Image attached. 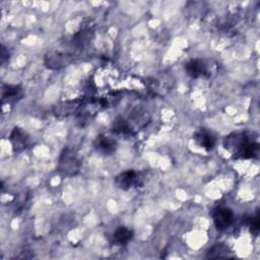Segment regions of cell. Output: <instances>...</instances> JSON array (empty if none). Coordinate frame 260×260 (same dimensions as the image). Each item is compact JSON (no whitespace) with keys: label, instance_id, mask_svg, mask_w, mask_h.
Returning a JSON list of instances; mask_svg holds the SVG:
<instances>
[{"label":"cell","instance_id":"13","mask_svg":"<svg viewBox=\"0 0 260 260\" xmlns=\"http://www.w3.org/2000/svg\"><path fill=\"white\" fill-rule=\"evenodd\" d=\"M113 132L117 134H131L132 128L127 121L122 118H118L113 124Z\"/></svg>","mask_w":260,"mask_h":260},{"label":"cell","instance_id":"7","mask_svg":"<svg viewBox=\"0 0 260 260\" xmlns=\"http://www.w3.org/2000/svg\"><path fill=\"white\" fill-rule=\"evenodd\" d=\"M187 74L192 78L207 77L210 75L208 64L202 59H192L185 65Z\"/></svg>","mask_w":260,"mask_h":260},{"label":"cell","instance_id":"5","mask_svg":"<svg viewBox=\"0 0 260 260\" xmlns=\"http://www.w3.org/2000/svg\"><path fill=\"white\" fill-rule=\"evenodd\" d=\"M9 141L12 145V149L15 152H20L26 149L30 144V138L28 134L19 127H15L9 137Z\"/></svg>","mask_w":260,"mask_h":260},{"label":"cell","instance_id":"9","mask_svg":"<svg viewBox=\"0 0 260 260\" xmlns=\"http://www.w3.org/2000/svg\"><path fill=\"white\" fill-rule=\"evenodd\" d=\"M194 141L198 146L202 147L206 151H210L213 149L215 145V136L212 132L207 129L201 128L194 133Z\"/></svg>","mask_w":260,"mask_h":260},{"label":"cell","instance_id":"8","mask_svg":"<svg viewBox=\"0 0 260 260\" xmlns=\"http://www.w3.org/2000/svg\"><path fill=\"white\" fill-rule=\"evenodd\" d=\"M93 146L95 150L100 153L110 155L116 151L118 143L114 138L101 134L95 137L93 141Z\"/></svg>","mask_w":260,"mask_h":260},{"label":"cell","instance_id":"6","mask_svg":"<svg viewBox=\"0 0 260 260\" xmlns=\"http://www.w3.org/2000/svg\"><path fill=\"white\" fill-rule=\"evenodd\" d=\"M140 180L141 179L139 173L134 170H128L119 174L115 179V183L119 189L128 190L134 186L139 185Z\"/></svg>","mask_w":260,"mask_h":260},{"label":"cell","instance_id":"14","mask_svg":"<svg viewBox=\"0 0 260 260\" xmlns=\"http://www.w3.org/2000/svg\"><path fill=\"white\" fill-rule=\"evenodd\" d=\"M229 249L223 245H216L212 247L208 252V257H225L228 256Z\"/></svg>","mask_w":260,"mask_h":260},{"label":"cell","instance_id":"15","mask_svg":"<svg viewBox=\"0 0 260 260\" xmlns=\"http://www.w3.org/2000/svg\"><path fill=\"white\" fill-rule=\"evenodd\" d=\"M248 221H249V226H250L251 233L257 235L258 232H259V216H258V213L254 217L248 218Z\"/></svg>","mask_w":260,"mask_h":260},{"label":"cell","instance_id":"11","mask_svg":"<svg viewBox=\"0 0 260 260\" xmlns=\"http://www.w3.org/2000/svg\"><path fill=\"white\" fill-rule=\"evenodd\" d=\"M132 231L125 226H119L114 232L112 236V241L115 245H125L132 239Z\"/></svg>","mask_w":260,"mask_h":260},{"label":"cell","instance_id":"3","mask_svg":"<svg viewBox=\"0 0 260 260\" xmlns=\"http://www.w3.org/2000/svg\"><path fill=\"white\" fill-rule=\"evenodd\" d=\"M74 55L65 51H52L45 57V64L50 69H60L73 62Z\"/></svg>","mask_w":260,"mask_h":260},{"label":"cell","instance_id":"2","mask_svg":"<svg viewBox=\"0 0 260 260\" xmlns=\"http://www.w3.org/2000/svg\"><path fill=\"white\" fill-rule=\"evenodd\" d=\"M58 170L64 176H74L79 172L80 160L74 149L67 147L62 151L59 157Z\"/></svg>","mask_w":260,"mask_h":260},{"label":"cell","instance_id":"12","mask_svg":"<svg viewBox=\"0 0 260 260\" xmlns=\"http://www.w3.org/2000/svg\"><path fill=\"white\" fill-rule=\"evenodd\" d=\"M79 106H80L79 101H70V102L61 103L54 107V113L55 115H58V116L59 115L67 116V115H70L72 112H74Z\"/></svg>","mask_w":260,"mask_h":260},{"label":"cell","instance_id":"1","mask_svg":"<svg viewBox=\"0 0 260 260\" xmlns=\"http://www.w3.org/2000/svg\"><path fill=\"white\" fill-rule=\"evenodd\" d=\"M223 145L237 159L252 158L259 152V143L253 139V133L250 132L232 133L224 138Z\"/></svg>","mask_w":260,"mask_h":260},{"label":"cell","instance_id":"10","mask_svg":"<svg viewBox=\"0 0 260 260\" xmlns=\"http://www.w3.org/2000/svg\"><path fill=\"white\" fill-rule=\"evenodd\" d=\"M21 96V87L19 85L3 84L2 87V102L11 103Z\"/></svg>","mask_w":260,"mask_h":260},{"label":"cell","instance_id":"4","mask_svg":"<svg viewBox=\"0 0 260 260\" xmlns=\"http://www.w3.org/2000/svg\"><path fill=\"white\" fill-rule=\"evenodd\" d=\"M212 218L215 226L220 230H226L231 226L234 220L233 211L226 207H217L212 211Z\"/></svg>","mask_w":260,"mask_h":260}]
</instances>
